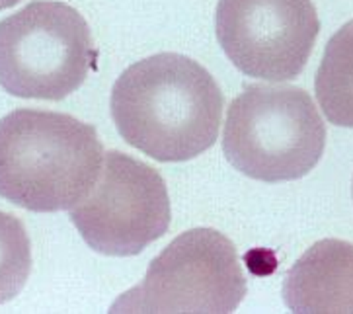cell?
Segmentation results:
<instances>
[{"label": "cell", "mask_w": 353, "mask_h": 314, "mask_svg": "<svg viewBox=\"0 0 353 314\" xmlns=\"http://www.w3.org/2000/svg\"><path fill=\"white\" fill-rule=\"evenodd\" d=\"M32 271V242L14 215L0 211V304L20 295Z\"/></svg>", "instance_id": "obj_10"}, {"label": "cell", "mask_w": 353, "mask_h": 314, "mask_svg": "<svg viewBox=\"0 0 353 314\" xmlns=\"http://www.w3.org/2000/svg\"><path fill=\"white\" fill-rule=\"evenodd\" d=\"M18 2H22V0H0V10L12 8V6H16Z\"/></svg>", "instance_id": "obj_11"}, {"label": "cell", "mask_w": 353, "mask_h": 314, "mask_svg": "<svg viewBox=\"0 0 353 314\" xmlns=\"http://www.w3.org/2000/svg\"><path fill=\"white\" fill-rule=\"evenodd\" d=\"M96 59L88 23L65 2L35 0L0 22V86L12 96L63 100Z\"/></svg>", "instance_id": "obj_4"}, {"label": "cell", "mask_w": 353, "mask_h": 314, "mask_svg": "<svg viewBox=\"0 0 353 314\" xmlns=\"http://www.w3.org/2000/svg\"><path fill=\"white\" fill-rule=\"evenodd\" d=\"M283 301L296 314L353 313V244L324 238L289 269Z\"/></svg>", "instance_id": "obj_8"}, {"label": "cell", "mask_w": 353, "mask_h": 314, "mask_svg": "<svg viewBox=\"0 0 353 314\" xmlns=\"http://www.w3.org/2000/svg\"><path fill=\"white\" fill-rule=\"evenodd\" d=\"M246 277L234 244L215 228H192L150 262L145 279L110 313H234Z\"/></svg>", "instance_id": "obj_5"}, {"label": "cell", "mask_w": 353, "mask_h": 314, "mask_svg": "<svg viewBox=\"0 0 353 314\" xmlns=\"http://www.w3.org/2000/svg\"><path fill=\"white\" fill-rule=\"evenodd\" d=\"M326 127L319 108L296 86H246L227 112L223 153L244 176L291 181L324 155Z\"/></svg>", "instance_id": "obj_3"}, {"label": "cell", "mask_w": 353, "mask_h": 314, "mask_svg": "<svg viewBox=\"0 0 353 314\" xmlns=\"http://www.w3.org/2000/svg\"><path fill=\"white\" fill-rule=\"evenodd\" d=\"M314 92L330 124L353 127V20L342 26L326 45Z\"/></svg>", "instance_id": "obj_9"}, {"label": "cell", "mask_w": 353, "mask_h": 314, "mask_svg": "<svg viewBox=\"0 0 353 314\" xmlns=\"http://www.w3.org/2000/svg\"><path fill=\"white\" fill-rule=\"evenodd\" d=\"M70 221L92 250L137 256L168 230L170 195L157 170L110 150L92 190L70 209Z\"/></svg>", "instance_id": "obj_6"}, {"label": "cell", "mask_w": 353, "mask_h": 314, "mask_svg": "<svg viewBox=\"0 0 353 314\" xmlns=\"http://www.w3.org/2000/svg\"><path fill=\"white\" fill-rule=\"evenodd\" d=\"M215 32L240 72L285 82L303 72L320 20L312 0H219Z\"/></svg>", "instance_id": "obj_7"}, {"label": "cell", "mask_w": 353, "mask_h": 314, "mask_svg": "<svg viewBox=\"0 0 353 314\" xmlns=\"http://www.w3.org/2000/svg\"><path fill=\"white\" fill-rule=\"evenodd\" d=\"M102 164L96 129L72 115L22 108L0 119V197L22 209H72Z\"/></svg>", "instance_id": "obj_2"}, {"label": "cell", "mask_w": 353, "mask_h": 314, "mask_svg": "<svg viewBox=\"0 0 353 314\" xmlns=\"http://www.w3.org/2000/svg\"><path fill=\"white\" fill-rule=\"evenodd\" d=\"M223 92L197 61L159 53L115 80L112 117L125 143L159 162H183L215 145Z\"/></svg>", "instance_id": "obj_1"}, {"label": "cell", "mask_w": 353, "mask_h": 314, "mask_svg": "<svg viewBox=\"0 0 353 314\" xmlns=\"http://www.w3.org/2000/svg\"><path fill=\"white\" fill-rule=\"evenodd\" d=\"M352 193H353V186H352Z\"/></svg>", "instance_id": "obj_12"}]
</instances>
